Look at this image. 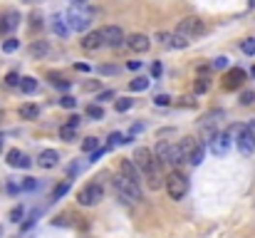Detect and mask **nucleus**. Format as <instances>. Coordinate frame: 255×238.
Wrapping results in <instances>:
<instances>
[{"mask_svg":"<svg viewBox=\"0 0 255 238\" xmlns=\"http://www.w3.org/2000/svg\"><path fill=\"white\" fill-rule=\"evenodd\" d=\"M17 114L23 117V119H37V117H40V107H37V104H23V107L17 110Z\"/></svg>","mask_w":255,"mask_h":238,"instance_id":"22","label":"nucleus"},{"mask_svg":"<svg viewBox=\"0 0 255 238\" xmlns=\"http://www.w3.org/2000/svg\"><path fill=\"white\" fill-rule=\"evenodd\" d=\"M60 137H62V142H72V139L77 137V129L70 127V124H65V127L60 129Z\"/></svg>","mask_w":255,"mask_h":238,"instance_id":"25","label":"nucleus"},{"mask_svg":"<svg viewBox=\"0 0 255 238\" xmlns=\"http://www.w3.org/2000/svg\"><path fill=\"white\" fill-rule=\"evenodd\" d=\"M146 87H149V79H146V77H136V79L129 82V90H132V92H144Z\"/></svg>","mask_w":255,"mask_h":238,"instance_id":"24","label":"nucleus"},{"mask_svg":"<svg viewBox=\"0 0 255 238\" xmlns=\"http://www.w3.org/2000/svg\"><path fill=\"white\" fill-rule=\"evenodd\" d=\"M35 186H37V181H35V179H25V181H23V189H25V191H32Z\"/></svg>","mask_w":255,"mask_h":238,"instance_id":"41","label":"nucleus"},{"mask_svg":"<svg viewBox=\"0 0 255 238\" xmlns=\"http://www.w3.org/2000/svg\"><path fill=\"white\" fill-rule=\"evenodd\" d=\"M5 161H8L13 169H30V166H32V159H30L28 154H23L20 149H10Z\"/></svg>","mask_w":255,"mask_h":238,"instance_id":"12","label":"nucleus"},{"mask_svg":"<svg viewBox=\"0 0 255 238\" xmlns=\"http://www.w3.org/2000/svg\"><path fill=\"white\" fill-rule=\"evenodd\" d=\"M87 117H92V119H102V117H104L102 107H99V104H90V107H87Z\"/></svg>","mask_w":255,"mask_h":238,"instance_id":"30","label":"nucleus"},{"mask_svg":"<svg viewBox=\"0 0 255 238\" xmlns=\"http://www.w3.org/2000/svg\"><path fill=\"white\" fill-rule=\"evenodd\" d=\"M67 124H70V127H75V129H77V127H79V117H77V114H72V117H70V119H67Z\"/></svg>","mask_w":255,"mask_h":238,"instance_id":"43","label":"nucleus"},{"mask_svg":"<svg viewBox=\"0 0 255 238\" xmlns=\"http://www.w3.org/2000/svg\"><path fill=\"white\" fill-rule=\"evenodd\" d=\"M92 17H94V10H92L90 5H72V8L65 13V20H67L70 32H84V30L92 25Z\"/></svg>","mask_w":255,"mask_h":238,"instance_id":"3","label":"nucleus"},{"mask_svg":"<svg viewBox=\"0 0 255 238\" xmlns=\"http://www.w3.org/2000/svg\"><path fill=\"white\" fill-rule=\"evenodd\" d=\"M253 102H255V92H253V90L240 95V104H243V107H248V104H253Z\"/></svg>","mask_w":255,"mask_h":238,"instance_id":"34","label":"nucleus"},{"mask_svg":"<svg viewBox=\"0 0 255 238\" xmlns=\"http://www.w3.org/2000/svg\"><path fill=\"white\" fill-rule=\"evenodd\" d=\"M181 104H183V107H188V104H191V107H194L196 102H194V99H188V97H183V102H181Z\"/></svg>","mask_w":255,"mask_h":238,"instance_id":"46","label":"nucleus"},{"mask_svg":"<svg viewBox=\"0 0 255 238\" xmlns=\"http://www.w3.org/2000/svg\"><path fill=\"white\" fill-rule=\"evenodd\" d=\"M50 52H52V48H50L47 40H35L32 45H30V57L32 60H45Z\"/></svg>","mask_w":255,"mask_h":238,"instance_id":"17","label":"nucleus"},{"mask_svg":"<svg viewBox=\"0 0 255 238\" xmlns=\"http://www.w3.org/2000/svg\"><path fill=\"white\" fill-rule=\"evenodd\" d=\"M42 28V15L40 13H32L30 15V30H40Z\"/></svg>","mask_w":255,"mask_h":238,"instance_id":"33","label":"nucleus"},{"mask_svg":"<svg viewBox=\"0 0 255 238\" xmlns=\"http://www.w3.org/2000/svg\"><path fill=\"white\" fill-rule=\"evenodd\" d=\"M112 189L117 191V196H119L124 204H136V201H141V186H139V181H132V179L117 174V176L112 179Z\"/></svg>","mask_w":255,"mask_h":238,"instance_id":"4","label":"nucleus"},{"mask_svg":"<svg viewBox=\"0 0 255 238\" xmlns=\"http://www.w3.org/2000/svg\"><path fill=\"white\" fill-rule=\"evenodd\" d=\"M126 67H129V70H139V67H141V62H136V60H134V62L126 64Z\"/></svg>","mask_w":255,"mask_h":238,"instance_id":"45","label":"nucleus"},{"mask_svg":"<svg viewBox=\"0 0 255 238\" xmlns=\"http://www.w3.org/2000/svg\"><path fill=\"white\" fill-rule=\"evenodd\" d=\"M154 102H156L159 107H166V104H171V97H168V95H159Z\"/></svg>","mask_w":255,"mask_h":238,"instance_id":"39","label":"nucleus"},{"mask_svg":"<svg viewBox=\"0 0 255 238\" xmlns=\"http://www.w3.org/2000/svg\"><path fill=\"white\" fill-rule=\"evenodd\" d=\"M233 142L238 144V151H240L243 157H250L253 151H255V139H253V134L248 132V127H243L240 132L233 137Z\"/></svg>","mask_w":255,"mask_h":238,"instance_id":"11","label":"nucleus"},{"mask_svg":"<svg viewBox=\"0 0 255 238\" xmlns=\"http://www.w3.org/2000/svg\"><path fill=\"white\" fill-rule=\"evenodd\" d=\"M179 146H181V154H183V164L198 166L203 161V157H206V146L196 137H186Z\"/></svg>","mask_w":255,"mask_h":238,"instance_id":"6","label":"nucleus"},{"mask_svg":"<svg viewBox=\"0 0 255 238\" xmlns=\"http://www.w3.org/2000/svg\"><path fill=\"white\" fill-rule=\"evenodd\" d=\"M230 144H233L230 132H216L208 139V149H210V154H216V157H225L230 151Z\"/></svg>","mask_w":255,"mask_h":238,"instance_id":"9","label":"nucleus"},{"mask_svg":"<svg viewBox=\"0 0 255 238\" xmlns=\"http://www.w3.org/2000/svg\"><path fill=\"white\" fill-rule=\"evenodd\" d=\"M124 40H126V45H129L132 52H146L149 48H151V40H149L146 35H141V32H134V35L124 37Z\"/></svg>","mask_w":255,"mask_h":238,"instance_id":"13","label":"nucleus"},{"mask_svg":"<svg viewBox=\"0 0 255 238\" xmlns=\"http://www.w3.org/2000/svg\"><path fill=\"white\" fill-rule=\"evenodd\" d=\"M20 48V40L17 37H8L5 42H3V52H15Z\"/></svg>","mask_w":255,"mask_h":238,"instance_id":"28","label":"nucleus"},{"mask_svg":"<svg viewBox=\"0 0 255 238\" xmlns=\"http://www.w3.org/2000/svg\"><path fill=\"white\" fill-rule=\"evenodd\" d=\"M72 5H87V0H70Z\"/></svg>","mask_w":255,"mask_h":238,"instance_id":"48","label":"nucleus"},{"mask_svg":"<svg viewBox=\"0 0 255 238\" xmlns=\"http://www.w3.org/2000/svg\"><path fill=\"white\" fill-rule=\"evenodd\" d=\"M3 117H5V114H3V110H0V122H3Z\"/></svg>","mask_w":255,"mask_h":238,"instance_id":"49","label":"nucleus"},{"mask_svg":"<svg viewBox=\"0 0 255 238\" xmlns=\"http://www.w3.org/2000/svg\"><path fill=\"white\" fill-rule=\"evenodd\" d=\"M164 42H166L168 48H176V50H186V48H188V37H183V35H179V32H176V35H166Z\"/></svg>","mask_w":255,"mask_h":238,"instance_id":"21","label":"nucleus"},{"mask_svg":"<svg viewBox=\"0 0 255 238\" xmlns=\"http://www.w3.org/2000/svg\"><path fill=\"white\" fill-rule=\"evenodd\" d=\"M37 164H40L42 169H52V166H57V164H60V154H57L55 149H45V151H40Z\"/></svg>","mask_w":255,"mask_h":238,"instance_id":"18","label":"nucleus"},{"mask_svg":"<svg viewBox=\"0 0 255 238\" xmlns=\"http://www.w3.org/2000/svg\"><path fill=\"white\" fill-rule=\"evenodd\" d=\"M0 146H3V139H0Z\"/></svg>","mask_w":255,"mask_h":238,"instance_id":"51","label":"nucleus"},{"mask_svg":"<svg viewBox=\"0 0 255 238\" xmlns=\"http://www.w3.org/2000/svg\"><path fill=\"white\" fill-rule=\"evenodd\" d=\"M5 84H10V87H17V84H20V75H17V72H8Z\"/></svg>","mask_w":255,"mask_h":238,"instance_id":"36","label":"nucleus"},{"mask_svg":"<svg viewBox=\"0 0 255 238\" xmlns=\"http://www.w3.org/2000/svg\"><path fill=\"white\" fill-rule=\"evenodd\" d=\"M164 186H166L168 199H174V201H181L188 193V179H186L183 171H179V169H171L164 176Z\"/></svg>","mask_w":255,"mask_h":238,"instance_id":"5","label":"nucleus"},{"mask_svg":"<svg viewBox=\"0 0 255 238\" xmlns=\"http://www.w3.org/2000/svg\"><path fill=\"white\" fill-rule=\"evenodd\" d=\"M94 149H99V139L97 137H87V139H82V151H94Z\"/></svg>","mask_w":255,"mask_h":238,"instance_id":"27","label":"nucleus"},{"mask_svg":"<svg viewBox=\"0 0 255 238\" xmlns=\"http://www.w3.org/2000/svg\"><path fill=\"white\" fill-rule=\"evenodd\" d=\"M154 159L159 161L161 169H179L183 164V154H181V146L171 144V142H159L154 149Z\"/></svg>","mask_w":255,"mask_h":238,"instance_id":"2","label":"nucleus"},{"mask_svg":"<svg viewBox=\"0 0 255 238\" xmlns=\"http://www.w3.org/2000/svg\"><path fill=\"white\" fill-rule=\"evenodd\" d=\"M179 35H183V37H188V40H194V37H201V35H206V23L201 17H183V20H179Z\"/></svg>","mask_w":255,"mask_h":238,"instance_id":"8","label":"nucleus"},{"mask_svg":"<svg viewBox=\"0 0 255 238\" xmlns=\"http://www.w3.org/2000/svg\"><path fill=\"white\" fill-rule=\"evenodd\" d=\"M225 64H228V60H225V57H218V60L213 62V67H216V70H223Z\"/></svg>","mask_w":255,"mask_h":238,"instance_id":"42","label":"nucleus"},{"mask_svg":"<svg viewBox=\"0 0 255 238\" xmlns=\"http://www.w3.org/2000/svg\"><path fill=\"white\" fill-rule=\"evenodd\" d=\"M245 70H240V67H233L228 75H225V79H223V87L225 90H238L240 87V84L245 82Z\"/></svg>","mask_w":255,"mask_h":238,"instance_id":"15","label":"nucleus"},{"mask_svg":"<svg viewBox=\"0 0 255 238\" xmlns=\"http://www.w3.org/2000/svg\"><path fill=\"white\" fill-rule=\"evenodd\" d=\"M112 99H117V95H114V92H109V90L99 95V102H112Z\"/></svg>","mask_w":255,"mask_h":238,"instance_id":"40","label":"nucleus"},{"mask_svg":"<svg viewBox=\"0 0 255 238\" xmlns=\"http://www.w3.org/2000/svg\"><path fill=\"white\" fill-rule=\"evenodd\" d=\"M20 23V15L15 10H8V13H0V35H8L17 28Z\"/></svg>","mask_w":255,"mask_h":238,"instance_id":"14","label":"nucleus"},{"mask_svg":"<svg viewBox=\"0 0 255 238\" xmlns=\"http://www.w3.org/2000/svg\"><path fill=\"white\" fill-rule=\"evenodd\" d=\"M102 72H104V75H114V72H117V67H109V64H104Z\"/></svg>","mask_w":255,"mask_h":238,"instance_id":"44","label":"nucleus"},{"mask_svg":"<svg viewBox=\"0 0 255 238\" xmlns=\"http://www.w3.org/2000/svg\"><path fill=\"white\" fill-rule=\"evenodd\" d=\"M60 104H62V107H65V110H75V104H77V99H72V97H67V95H65V97H60Z\"/></svg>","mask_w":255,"mask_h":238,"instance_id":"35","label":"nucleus"},{"mask_svg":"<svg viewBox=\"0 0 255 238\" xmlns=\"http://www.w3.org/2000/svg\"><path fill=\"white\" fill-rule=\"evenodd\" d=\"M208 87H210V82H208L206 77H198V79H196V84H194L196 95H203V92H208Z\"/></svg>","mask_w":255,"mask_h":238,"instance_id":"29","label":"nucleus"},{"mask_svg":"<svg viewBox=\"0 0 255 238\" xmlns=\"http://www.w3.org/2000/svg\"><path fill=\"white\" fill-rule=\"evenodd\" d=\"M248 132H250V134H253V139H255V122H250V124H248Z\"/></svg>","mask_w":255,"mask_h":238,"instance_id":"47","label":"nucleus"},{"mask_svg":"<svg viewBox=\"0 0 255 238\" xmlns=\"http://www.w3.org/2000/svg\"><path fill=\"white\" fill-rule=\"evenodd\" d=\"M102 196H104V189H102V184L94 181V184H87L77 191V204L79 206H97L102 201Z\"/></svg>","mask_w":255,"mask_h":238,"instance_id":"7","label":"nucleus"},{"mask_svg":"<svg viewBox=\"0 0 255 238\" xmlns=\"http://www.w3.org/2000/svg\"><path fill=\"white\" fill-rule=\"evenodd\" d=\"M99 32V37H102V45H107V48H119L121 42H124V32H121V28H117V25H107V28H102V30H97Z\"/></svg>","mask_w":255,"mask_h":238,"instance_id":"10","label":"nucleus"},{"mask_svg":"<svg viewBox=\"0 0 255 238\" xmlns=\"http://www.w3.org/2000/svg\"><path fill=\"white\" fill-rule=\"evenodd\" d=\"M119 174H121V176H126V179H132V181H141L136 164H134V161H129V159H121V161H119Z\"/></svg>","mask_w":255,"mask_h":238,"instance_id":"19","label":"nucleus"},{"mask_svg":"<svg viewBox=\"0 0 255 238\" xmlns=\"http://www.w3.org/2000/svg\"><path fill=\"white\" fill-rule=\"evenodd\" d=\"M114 107H117V112H126V110H132V99L121 97V99H117V102H114Z\"/></svg>","mask_w":255,"mask_h":238,"instance_id":"32","label":"nucleus"},{"mask_svg":"<svg viewBox=\"0 0 255 238\" xmlns=\"http://www.w3.org/2000/svg\"><path fill=\"white\" fill-rule=\"evenodd\" d=\"M117 144H124V137H121L119 132H114V134L109 137V149H112V146H117Z\"/></svg>","mask_w":255,"mask_h":238,"instance_id":"38","label":"nucleus"},{"mask_svg":"<svg viewBox=\"0 0 255 238\" xmlns=\"http://www.w3.org/2000/svg\"><path fill=\"white\" fill-rule=\"evenodd\" d=\"M250 5H255V0H250Z\"/></svg>","mask_w":255,"mask_h":238,"instance_id":"50","label":"nucleus"},{"mask_svg":"<svg viewBox=\"0 0 255 238\" xmlns=\"http://www.w3.org/2000/svg\"><path fill=\"white\" fill-rule=\"evenodd\" d=\"M50 28H52V32H55L57 37H67V35H70V28H67L65 13H57V15H52V20H50Z\"/></svg>","mask_w":255,"mask_h":238,"instance_id":"16","label":"nucleus"},{"mask_svg":"<svg viewBox=\"0 0 255 238\" xmlns=\"http://www.w3.org/2000/svg\"><path fill=\"white\" fill-rule=\"evenodd\" d=\"M132 161L136 164L139 174H144V179H146V184H149V189H151V191H156V189L164 186L161 166H159V161L154 159V151H151V149L139 146V149L134 151V159H132Z\"/></svg>","mask_w":255,"mask_h":238,"instance_id":"1","label":"nucleus"},{"mask_svg":"<svg viewBox=\"0 0 255 238\" xmlns=\"http://www.w3.org/2000/svg\"><path fill=\"white\" fill-rule=\"evenodd\" d=\"M70 191V181H62V184H57V189L52 191V201H60L65 193Z\"/></svg>","mask_w":255,"mask_h":238,"instance_id":"26","label":"nucleus"},{"mask_svg":"<svg viewBox=\"0 0 255 238\" xmlns=\"http://www.w3.org/2000/svg\"><path fill=\"white\" fill-rule=\"evenodd\" d=\"M20 90H23L25 95H32L37 90V79L35 77H20V84H17Z\"/></svg>","mask_w":255,"mask_h":238,"instance_id":"23","label":"nucleus"},{"mask_svg":"<svg viewBox=\"0 0 255 238\" xmlns=\"http://www.w3.org/2000/svg\"><path fill=\"white\" fill-rule=\"evenodd\" d=\"M79 45H82L84 50H87V52H94V50H99V48H102V37H99V32L94 30V32H90V35H84Z\"/></svg>","mask_w":255,"mask_h":238,"instance_id":"20","label":"nucleus"},{"mask_svg":"<svg viewBox=\"0 0 255 238\" xmlns=\"http://www.w3.org/2000/svg\"><path fill=\"white\" fill-rule=\"evenodd\" d=\"M240 50H243L245 55H255V37H248V40H243Z\"/></svg>","mask_w":255,"mask_h":238,"instance_id":"31","label":"nucleus"},{"mask_svg":"<svg viewBox=\"0 0 255 238\" xmlns=\"http://www.w3.org/2000/svg\"><path fill=\"white\" fill-rule=\"evenodd\" d=\"M23 213H25V211H23V206H15V208L10 211V221H15V223H17L20 219H23Z\"/></svg>","mask_w":255,"mask_h":238,"instance_id":"37","label":"nucleus"}]
</instances>
